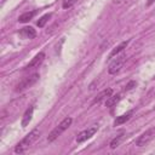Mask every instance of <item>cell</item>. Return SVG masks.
Wrapping results in <instances>:
<instances>
[{"mask_svg": "<svg viewBox=\"0 0 155 155\" xmlns=\"http://www.w3.org/2000/svg\"><path fill=\"white\" fill-rule=\"evenodd\" d=\"M126 61V56L125 54H120V56H116V58L109 64V68H108V73L109 74H116L124 65Z\"/></svg>", "mask_w": 155, "mask_h": 155, "instance_id": "obj_5", "label": "cell"}, {"mask_svg": "<svg viewBox=\"0 0 155 155\" xmlns=\"http://www.w3.org/2000/svg\"><path fill=\"white\" fill-rule=\"evenodd\" d=\"M76 1H78V0H63L62 6H63V8H69V7H71Z\"/></svg>", "mask_w": 155, "mask_h": 155, "instance_id": "obj_17", "label": "cell"}, {"mask_svg": "<svg viewBox=\"0 0 155 155\" xmlns=\"http://www.w3.org/2000/svg\"><path fill=\"white\" fill-rule=\"evenodd\" d=\"M128 42H130V41L127 40V41H122V42H121L120 45H117V46H116V47H115V48H114V50H113V51L110 52V54H109V58H113V57L117 56V54H119V53H120L121 51H124V50H125V48L127 47Z\"/></svg>", "mask_w": 155, "mask_h": 155, "instance_id": "obj_11", "label": "cell"}, {"mask_svg": "<svg viewBox=\"0 0 155 155\" xmlns=\"http://www.w3.org/2000/svg\"><path fill=\"white\" fill-rule=\"evenodd\" d=\"M19 35L25 39H34L36 36V31L33 27H24L19 30Z\"/></svg>", "mask_w": 155, "mask_h": 155, "instance_id": "obj_9", "label": "cell"}, {"mask_svg": "<svg viewBox=\"0 0 155 155\" xmlns=\"http://www.w3.org/2000/svg\"><path fill=\"white\" fill-rule=\"evenodd\" d=\"M154 133H155V127H151V128L147 130L145 132H143V133L137 138L136 145H137V147H144V145H147V144L151 140V138L154 137Z\"/></svg>", "mask_w": 155, "mask_h": 155, "instance_id": "obj_4", "label": "cell"}, {"mask_svg": "<svg viewBox=\"0 0 155 155\" xmlns=\"http://www.w3.org/2000/svg\"><path fill=\"white\" fill-rule=\"evenodd\" d=\"M33 113H34V107L30 105V107L25 110V113L23 114V117H22V121H21L22 127H27V126L29 125V122L31 121V117H33Z\"/></svg>", "mask_w": 155, "mask_h": 155, "instance_id": "obj_8", "label": "cell"}, {"mask_svg": "<svg viewBox=\"0 0 155 155\" xmlns=\"http://www.w3.org/2000/svg\"><path fill=\"white\" fill-rule=\"evenodd\" d=\"M133 87H136V81H130V82L126 85L125 90H126V91H130V90H132Z\"/></svg>", "mask_w": 155, "mask_h": 155, "instance_id": "obj_18", "label": "cell"}, {"mask_svg": "<svg viewBox=\"0 0 155 155\" xmlns=\"http://www.w3.org/2000/svg\"><path fill=\"white\" fill-rule=\"evenodd\" d=\"M120 98H121V97H120V94H115V96H113V94H111V96L105 101V105H107L108 108H113V107H115V105H116V103L120 101Z\"/></svg>", "mask_w": 155, "mask_h": 155, "instance_id": "obj_13", "label": "cell"}, {"mask_svg": "<svg viewBox=\"0 0 155 155\" xmlns=\"http://www.w3.org/2000/svg\"><path fill=\"white\" fill-rule=\"evenodd\" d=\"M113 94V90L111 88H107V90H103L96 98H94V101H93V103H99V102H102V101H107L110 96Z\"/></svg>", "mask_w": 155, "mask_h": 155, "instance_id": "obj_10", "label": "cell"}, {"mask_svg": "<svg viewBox=\"0 0 155 155\" xmlns=\"http://www.w3.org/2000/svg\"><path fill=\"white\" fill-rule=\"evenodd\" d=\"M39 78H40V76H39L38 73H34V74H31V75L24 78V79L16 86V91H17V92H21V91H23V90H27V88L31 87V86L39 80Z\"/></svg>", "mask_w": 155, "mask_h": 155, "instance_id": "obj_3", "label": "cell"}, {"mask_svg": "<svg viewBox=\"0 0 155 155\" xmlns=\"http://www.w3.org/2000/svg\"><path fill=\"white\" fill-rule=\"evenodd\" d=\"M122 139H124V134H122V133H121V134H119V136H116V137L110 142V148H111V149L117 148V147L120 145V143L122 142Z\"/></svg>", "mask_w": 155, "mask_h": 155, "instance_id": "obj_15", "label": "cell"}, {"mask_svg": "<svg viewBox=\"0 0 155 155\" xmlns=\"http://www.w3.org/2000/svg\"><path fill=\"white\" fill-rule=\"evenodd\" d=\"M44 58H45V53L44 52H39L28 64H27V67L24 68L25 70H29V69H34V68H38L41 63H42V61H44Z\"/></svg>", "mask_w": 155, "mask_h": 155, "instance_id": "obj_7", "label": "cell"}, {"mask_svg": "<svg viewBox=\"0 0 155 155\" xmlns=\"http://www.w3.org/2000/svg\"><path fill=\"white\" fill-rule=\"evenodd\" d=\"M154 1H155V0H148V2H147V5H148V6H150V5H151V4L154 2Z\"/></svg>", "mask_w": 155, "mask_h": 155, "instance_id": "obj_19", "label": "cell"}, {"mask_svg": "<svg viewBox=\"0 0 155 155\" xmlns=\"http://www.w3.org/2000/svg\"><path fill=\"white\" fill-rule=\"evenodd\" d=\"M35 15V11H30V12H24L22 13L19 17H18V22L21 23H25V22H29Z\"/></svg>", "mask_w": 155, "mask_h": 155, "instance_id": "obj_14", "label": "cell"}, {"mask_svg": "<svg viewBox=\"0 0 155 155\" xmlns=\"http://www.w3.org/2000/svg\"><path fill=\"white\" fill-rule=\"evenodd\" d=\"M97 130H98V126L97 125H93L92 127H88L87 130H84L82 132H80L76 136V142L78 143H82V142L90 139L92 136H94V133L97 132Z\"/></svg>", "mask_w": 155, "mask_h": 155, "instance_id": "obj_6", "label": "cell"}, {"mask_svg": "<svg viewBox=\"0 0 155 155\" xmlns=\"http://www.w3.org/2000/svg\"><path fill=\"white\" fill-rule=\"evenodd\" d=\"M50 18H51V13H46V15H44V16H42L38 22H36L38 27H39V28H42V27L47 23V21H48Z\"/></svg>", "mask_w": 155, "mask_h": 155, "instance_id": "obj_16", "label": "cell"}, {"mask_svg": "<svg viewBox=\"0 0 155 155\" xmlns=\"http://www.w3.org/2000/svg\"><path fill=\"white\" fill-rule=\"evenodd\" d=\"M132 110L131 111H128V113H126V114H124V115H120V116H117L116 119H115V121H114V125L115 126H119V125H122V124H125L127 120H130V117H131V115H132Z\"/></svg>", "mask_w": 155, "mask_h": 155, "instance_id": "obj_12", "label": "cell"}, {"mask_svg": "<svg viewBox=\"0 0 155 155\" xmlns=\"http://www.w3.org/2000/svg\"><path fill=\"white\" fill-rule=\"evenodd\" d=\"M39 130L38 128H34L31 132H29L22 140H19L18 143H17V145H16V148H15V153H17V154H22V153H24L33 143H34V140L39 137Z\"/></svg>", "mask_w": 155, "mask_h": 155, "instance_id": "obj_1", "label": "cell"}, {"mask_svg": "<svg viewBox=\"0 0 155 155\" xmlns=\"http://www.w3.org/2000/svg\"><path fill=\"white\" fill-rule=\"evenodd\" d=\"M71 122H73V119H71V117H65V119H63V120L59 122V125L56 126V127L50 132V134H48V137H47V140H48V142L56 140V139L71 125Z\"/></svg>", "mask_w": 155, "mask_h": 155, "instance_id": "obj_2", "label": "cell"}]
</instances>
